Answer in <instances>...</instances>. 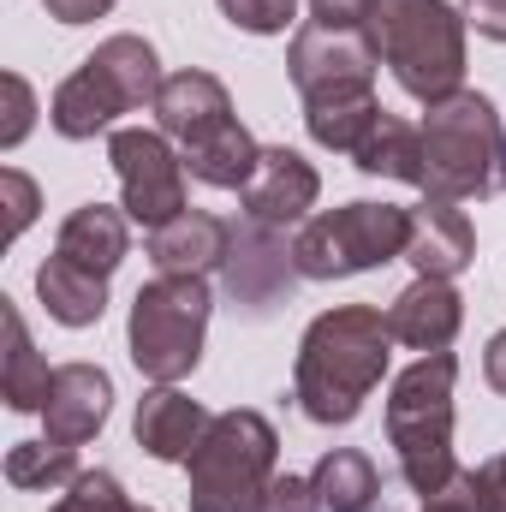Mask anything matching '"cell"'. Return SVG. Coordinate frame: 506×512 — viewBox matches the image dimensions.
Listing matches in <instances>:
<instances>
[{
  "mask_svg": "<svg viewBox=\"0 0 506 512\" xmlns=\"http://www.w3.org/2000/svg\"><path fill=\"white\" fill-rule=\"evenodd\" d=\"M387 358H393V328L376 304L322 310L298 340V370H292L298 411L322 429H346L381 387Z\"/></svg>",
  "mask_w": 506,
  "mask_h": 512,
  "instance_id": "6da1fadb",
  "label": "cell"
},
{
  "mask_svg": "<svg viewBox=\"0 0 506 512\" xmlns=\"http://www.w3.org/2000/svg\"><path fill=\"white\" fill-rule=\"evenodd\" d=\"M453 382L459 358L453 352H423L411 370H399L387 387V441L399 453V477L435 501L459 483L453 459Z\"/></svg>",
  "mask_w": 506,
  "mask_h": 512,
  "instance_id": "7a4b0ae2",
  "label": "cell"
},
{
  "mask_svg": "<svg viewBox=\"0 0 506 512\" xmlns=\"http://www.w3.org/2000/svg\"><path fill=\"white\" fill-rule=\"evenodd\" d=\"M370 42L411 102L435 108L465 90V12L447 0H376Z\"/></svg>",
  "mask_w": 506,
  "mask_h": 512,
  "instance_id": "3957f363",
  "label": "cell"
},
{
  "mask_svg": "<svg viewBox=\"0 0 506 512\" xmlns=\"http://www.w3.org/2000/svg\"><path fill=\"white\" fill-rule=\"evenodd\" d=\"M506 185V131L489 96L459 90L423 114V197L483 203Z\"/></svg>",
  "mask_w": 506,
  "mask_h": 512,
  "instance_id": "277c9868",
  "label": "cell"
},
{
  "mask_svg": "<svg viewBox=\"0 0 506 512\" xmlns=\"http://www.w3.org/2000/svg\"><path fill=\"white\" fill-rule=\"evenodd\" d=\"M209 280L203 274H155L149 286H137L126 322L131 364L143 370V382L179 387L203 364V334H209Z\"/></svg>",
  "mask_w": 506,
  "mask_h": 512,
  "instance_id": "5b68a950",
  "label": "cell"
},
{
  "mask_svg": "<svg viewBox=\"0 0 506 512\" xmlns=\"http://www.w3.org/2000/svg\"><path fill=\"white\" fill-rule=\"evenodd\" d=\"M161 84H167V78H161V60H155V48H149L143 36H108V42L54 90L48 120H54L60 137L84 143V137L108 131L120 114H131V108H155Z\"/></svg>",
  "mask_w": 506,
  "mask_h": 512,
  "instance_id": "8992f818",
  "label": "cell"
},
{
  "mask_svg": "<svg viewBox=\"0 0 506 512\" xmlns=\"http://www.w3.org/2000/svg\"><path fill=\"white\" fill-rule=\"evenodd\" d=\"M280 459V435L262 411H221L197 453L185 459L191 471V512H262L268 483Z\"/></svg>",
  "mask_w": 506,
  "mask_h": 512,
  "instance_id": "52a82bcc",
  "label": "cell"
},
{
  "mask_svg": "<svg viewBox=\"0 0 506 512\" xmlns=\"http://www.w3.org/2000/svg\"><path fill=\"white\" fill-rule=\"evenodd\" d=\"M405 245H411V209L346 203V209L304 221V233L292 239V268L304 280H346V274H364L381 262H399Z\"/></svg>",
  "mask_w": 506,
  "mask_h": 512,
  "instance_id": "ba28073f",
  "label": "cell"
},
{
  "mask_svg": "<svg viewBox=\"0 0 506 512\" xmlns=\"http://www.w3.org/2000/svg\"><path fill=\"white\" fill-rule=\"evenodd\" d=\"M108 161L120 173L126 191V215L137 227H167L173 215H185V155L173 149L167 131H143L126 126L108 137Z\"/></svg>",
  "mask_w": 506,
  "mask_h": 512,
  "instance_id": "9c48e42d",
  "label": "cell"
},
{
  "mask_svg": "<svg viewBox=\"0 0 506 512\" xmlns=\"http://www.w3.org/2000/svg\"><path fill=\"white\" fill-rule=\"evenodd\" d=\"M376 66L381 54L370 42V30H328V24H304L292 36V54H286V72H292L304 102L376 90Z\"/></svg>",
  "mask_w": 506,
  "mask_h": 512,
  "instance_id": "30bf717a",
  "label": "cell"
},
{
  "mask_svg": "<svg viewBox=\"0 0 506 512\" xmlns=\"http://www.w3.org/2000/svg\"><path fill=\"white\" fill-rule=\"evenodd\" d=\"M316 197H322L316 167L298 149H286V143L262 149L251 185L239 191V203H245V215H251L256 227H292V221H304L316 209Z\"/></svg>",
  "mask_w": 506,
  "mask_h": 512,
  "instance_id": "8fae6325",
  "label": "cell"
},
{
  "mask_svg": "<svg viewBox=\"0 0 506 512\" xmlns=\"http://www.w3.org/2000/svg\"><path fill=\"white\" fill-rule=\"evenodd\" d=\"M114 411V376L102 364H60L54 370V393L42 405V429L60 447H84Z\"/></svg>",
  "mask_w": 506,
  "mask_h": 512,
  "instance_id": "7c38bea8",
  "label": "cell"
},
{
  "mask_svg": "<svg viewBox=\"0 0 506 512\" xmlns=\"http://www.w3.org/2000/svg\"><path fill=\"white\" fill-rule=\"evenodd\" d=\"M459 322H465V298L453 292V280H435V274H417L387 304V328L411 352H447L453 334H459Z\"/></svg>",
  "mask_w": 506,
  "mask_h": 512,
  "instance_id": "4fadbf2b",
  "label": "cell"
},
{
  "mask_svg": "<svg viewBox=\"0 0 506 512\" xmlns=\"http://www.w3.org/2000/svg\"><path fill=\"white\" fill-rule=\"evenodd\" d=\"M477 256V233H471V215L447 197H423L411 209V245H405V262L417 274H435V280H453L465 274Z\"/></svg>",
  "mask_w": 506,
  "mask_h": 512,
  "instance_id": "5bb4252c",
  "label": "cell"
},
{
  "mask_svg": "<svg viewBox=\"0 0 506 512\" xmlns=\"http://www.w3.org/2000/svg\"><path fill=\"white\" fill-rule=\"evenodd\" d=\"M209 423L215 417L179 387H149L137 399V447L149 459H161V465H185L197 453V441L209 435Z\"/></svg>",
  "mask_w": 506,
  "mask_h": 512,
  "instance_id": "9a60e30c",
  "label": "cell"
},
{
  "mask_svg": "<svg viewBox=\"0 0 506 512\" xmlns=\"http://www.w3.org/2000/svg\"><path fill=\"white\" fill-rule=\"evenodd\" d=\"M233 256V227L209 209H185L167 227L149 233V262L155 274H209Z\"/></svg>",
  "mask_w": 506,
  "mask_h": 512,
  "instance_id": "2e32d148",
  "label": "cell"
},
{
  "mask_svg": "<svg viewBox=\"0 0 506 512\" xmlns=\"http://www.w3.org/2000/svg\"><path fill=\"white\" fill-rule=\"evenodd\" d=\"M179 155H185V173H191V179H203V185H215V191H245L251 173H256V161H262V143H256L251 131L239 126V114H233V120H221V126L185 137Z\"/></svg>",
  "mask_w": 506,
  "mask_h": 512,
  "instance_id": "e0dca14e",
  "label": "cell"
},
{
  "mask_svg": "<svg viewBox=\"0 0 506 512\" xmlns=\"http://www.w3.org/2000/svg\"><path fill=\"white\" fill-rule=\"evenodd\" d=\"M221 120H233V96H227V84H221L215 72L185 66V72H173V78L161 84V96H155V126L167 131L173 143L221 126Z\"/></svg>",
  "mask_w": 506,
  "mask_h": 512,
  "instance_id": "ac0fdd59",
  "label": "cell"
},
{
  "mask_svg": "<svg viewBox=\"0 0 506 512\" xmlns=\"http://www.w3.org/2000/svg\"><path fill=\"white\" fill-rule=\"evenodd\" d=\"M54 251L72 256L78 268H90V274L108 280L131 251V215L126 209H108V203H84V209H72V215L60 221Z\"/></svg>",
  "mask_w": 506,
  "mask_h": 512,
  "instance_id": "d6986e66",
  "label": "cell"
},
{
  "mask_svg": "<svg viewBox=\"0 0 506 512\" xmlns=\"http://www.w3.org/2000/svg\"><path fill=\"white\" fill-rule=\"evenodd\" d=\"M36 298H42V310H48L60 328H90V322H102V310H108V280L54 251L36 268Z\"/></svg>",
  "mask_w": 506,
  "mask_h": 512,
  "instance_id": "ffe728a7",
  "label": "cell"
},
{
  "mask_svg": "<svg viewBox=\"0 0 506 512\" xmlns=\"http://www.w3.org/2000/svg\"><path fill=\"white\" fill-rule=\"evenodd\" d=\"M0 322H6V364H0V393L12 411H42L48 393H54V370L42 364L30 328H24V310L12 298H0Z\"/></svg>",
  "mask_w": 506,
  "mask_h": 512,
  "instance_id": "44dd1931",
  "label": "cell"
},
{
  "mask_svg": "<svg viewBox=\"0 0 506 512\" xmlns=\"http://www.w3.org/2000/svg\"><path fill=\"white\" fill-rule=\"evenodd\" d=\"M352 161L370 179H399V185L423 191V126H405L399 114H381L370 126V137L352 149Z\"/></svg>",
  "mask_w": 506,
  "mask_h": 512,
  "instance_id": "7402d4cb",
  "label": "cell"
},
{
  "mask_svg": "<svg viewBox=\"0 0 506 512\" xmlns=\"http://www.w3.org/2000/svg\"><path fill=\"white\" fill-rule=\"evenodd\" d=\"M310 483H316L322 512H370L376 507V495H381L376 465H370V453H358V447H334V453H322L316 471H310Z\"/></svg>",
  "mask_w": 506,
  "mask_h": 512,
  "instance_id": "603a6c76",
  "label": "cell"
},
{
  "mask_svg": "<svg viewBox=\"0 0 506 512\" xmlns=\"http://www.w3.org/2000/svg\"><path fill=\"white\" fill-rule=\"evenodd\" d=\"M381 108L376 90H352V96H322V102H304V131L322 143V149H334V155H352L364 137H370V126H376Z\"/></svg>",
  "mask_w": 506,
  "mask_h": 512,
  "instance_id": "cb8c5ba5",
  "label": "cell"
},
{
  "mask_svg": "<svg viewBox=\"0 0 506 512\" xmlns=\"http://www.w3.org/2000/svg\"><path fill=\"white\" fill-rule=\"evenodd\" d=\"M6 483L12 489H72L78 483V447L60 441H18L6 453Z\"/></svg>",
  "mask_w": 506,
  "mask_h": 512,
  "instance_id": "d4e9b609",
  "label": "cell"
},
{
  "mask_svg": "<svg viewBox=\"0 0 506 512\" xmlns=\"http://www.w3.org/2000/svg\"><path fill=\"white\" fill-rule=\"evenodd\" d=\"M48 512H137V507H131V495L120 489L114 471H78V483Z\"/></svg>",
  "mask_w": 506,
  "mask_h": 512,
  "instance_id": "484cf974",
  "label": "cell"
},
{
  "mask_svg": "<svg viewBox=\"0 0 506 512\" xmlns=\"http://www.w3.org/2000/svg\"><path fill=\"white\" fill-rule=\"evenodd\" d=\"M239 30H251V36H280L286 24H292V12H298V0H215Z\"/></svg>",
  "mask_w": 506,
  "mask_h": 512,
  "instance_id": "4316f807",
  "label": "cell"
},
{
  "mask_svg": "<svg viewBox=\"0 0 506 512\" xmlns=\"http://www.w3.org/2000/svg\"><path fill=\"white\" fill-rule=\"evenodd\" d=\"M0 96H6V120H0V149H18L30 126H36V96H30V84L18 78V72H6L0 78Z\"/></svg>",
  "mask_w": 506,
  "mask_h": 512,
  "instance_id": "83f0119b",
  "label": "cell"
},
{
  "mask_svg": "<svg viewBox=\"0 0 506 512\" xmlns=\"http://www.w3.org/2000/svg\"><path fill=\"white\" fill-rule=\"evenodd\" d=\"M0 209H6V239H18L36 221V209H42L36 179H24L18 167H0Z\"/></svg>",
  "mask_w": 506,
  "mask_h": 512,
  "instance_id": "f1b7e54d",
  "label": "cell"
},
{
  "mask_svg": "<svg viewBox=\"0 0 506 512\" xmlns=\"http://www.w3.org/2000/svg\"><path fill=\"white\" fill-rule=\"evenodd\" d=\"M262 512H322L316 483L310 477H274L268 495H262Z\"/></svg>",
  "mask_w": 506,
  "mask_h": 512,
  "instance_id": "f546056e",
  "label": "cell"
},
{
  "mask_svg": "<svg viewBox=\"0 0 506 512\" xmlns=\"http://www.w3.org/2000/svg\"><path fill=\"white\" fill-rule=\"evenodd\" d=\"M376 0H310V18L328 30H370Z\"/></svg>",
  "mask_w": 506,
  "mask_h": 512,
  "instance_id": "4dcf8cb0",
  "label": "cell"
},
{
  "mask_svg": "<svg viewBox=\"0 0 506 512\" xmlns=\"http://www.w3.org/2000/svg\"><path fill=\"white\" fill-rule=\"evenodd\" d=\"M471 489H477V507L483 512H506V453H495L489 465L471 471Z\"/></svg>",
  "mask_w": 506,
  "mask_h": 512,
  "instance_id": "1f68e13d",
  "label": "cell"
},
{
  "mask_svg": "<svg viewBox=\"0 0 506 512\" xmlns=\"http://www.w3.org/2000/svg\"><path fill=\"white\" fill-rule=\"evenodd\" d=\"M465 24H477L489 42H506V0H465Z\"/></svg>",
  "mask_w": 506,
  "mask_h": 512,
  "instance_id": "d6a6232c",
  "label": "cell"
},
{
  "mask_svg": "<svg viewBox=\"0 0 506 512\" xmlns=\"http://www.w3.org/2000/svg\"><path fill=\"white\" fill-rule=\"evenodd\" d=\"M42 6H48V18H60V24H96V18L114 12V0H42Z\"/></svg>",
  "mask_w": 506,
  "mask_h": 512,
  "instance_id": "836d02e7",
  "label": "cell"
},
{
  "mask_svg": "<svg viewBox=\"0 0 506 512\" xmlns=\"http://www.w3.org/2000/svg\"><path fill=\"white\" fill-rule=\"evenodd\" d=\"M423 512H483L477 507V489H471V471H459V483L435 501H423Z\"/></svg>",
  "mask_w": 506,
  "mask_h": 512,
  "instance_id": "e575fe53",
  "label": "cell"
},
{
  "mask_svg": "<svg viewBox=\"0 0 506 512\" xmlns=\"http://www.w3.org/2000/svg\"><path fill=\"white\" fill-rule=\"evenodd\" d=\"M483 376H489V387L506 399V328L489 340V352H483Z\"/></svg>",
  "mask_w": 506,
  "mask_h": 512,
  "instance_id": "d590c367",
  "label": "cell"
},
{
  "mask_svg": "<svg viewBox=\"0 0 506 512\" xmlns=\"http://www.w3.org/2000/svg\"><path fill=\"white\" fill-rule=\"evenodd\" d=\"M137 512H155V507H137Z\"/></svg>",
  "mask_w": 506,
  "mask_h": 512,
  "instance_id": "8d00e7d4",
  "label": "cell"
}]
</instances>
